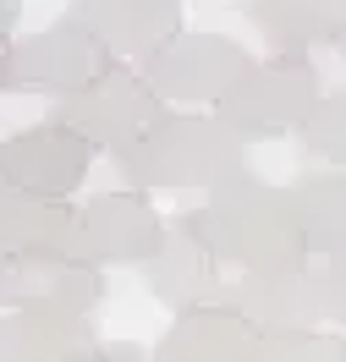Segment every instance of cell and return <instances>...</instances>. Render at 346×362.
I'll return each mask as SVG.
<instances>
[{"instance_id": "1", "label": "cell", "mask_w": 346, "mask_h": 362, "mask_svg": "<svg viewBox=\"0 0 346 362\" xmlns=\"http://www.w3.org/2000/svg\"><path fill=\"white\" fill-rule=\"evenodd\" d=\"M248 170V143L214 110H165L149 132L115 154L127 192H214L220 181Z\"/></svg>"}, {"instance_id": "2", "label": "cell", "mask_w": 346, "mask_h": 362, "mask_svg": "<svg viewBox=\"0 0 346 362\" xmlns=\"http://www.w3.org/2000/svg\"><path fill=\"white\" fill-rule=\"evenodd\" d=\"M182 220L192 226V236L236 274L280 269V264L308 258V252H302V236H297V220H292L286 187L264 181L253 165H248L242 176L220 181L214 192H204V204L187 209Z\"/></svg>"}, {"instance_id": "3", "label": "cell", "mask_w": 346, "mask_h": 362, "mask_svg": "<svg viewBox=\"0 0 346 362\" xmlns=\"http://www.w3.org/2000/svg\"><path fill=\"white\" fill-rule=\"evenodd\" d=\"M324 77L313 55H253L248 71L220 93L214 115L226 121L242 143H270V137H297L308 110L319 105Z\"/></svg>"}, {"instance_id": "4", "label": "cell", "mask_w": 346, "mask_h": 362, "mask_svg": "<svg viewBox=\"0 0 346 362\" xmlns=\"http://www.w3.org/2000/svg\"><path fill=\"white\" fill-rule=\"evenodd\" d=\"M160 115H165L160 93L149 88L138 77V66H127V61H110L93 83H83L77 93L50 105V121H61L67 132H77L88 143L93 154H110V159L127 154Z\"/></svg>"}, {"instance_id": "5", "label": "cell", "mask_w": 346, "mask_h": 362, "mask_svg": "<svg viewBox=\"0 0 346 362\" xmlns=\"http://www.w3.org/2000/svg\"><path fill=\"white\" fill-rule=\"evenodd\" d=\"M110 66V49L93 39L88 28H77L71 17L50 28H33L23 39L6 45V93H39V99H67L83 83H93Z\"/></svg>"}, {"instance_id": "6", "label": "cell", "mask_w": 346, "mask_h": 362, "mask_svg": "<svg viewBox=\"0 0 346 362\" xmlns=\"http://www.w3.org/2000/svg\"><path fill=\"white\" fill-rule=\"evenodd\" d=\"M248 49L231 33H176L160 49H149L138 66V77L160 93V105H220V93L248 71Z\"/></svg>"}, {"instance_id": "7", "label": "cell", "mask_w": 346, "mask_h": 362, "mask_svg": "<svg viewBox=\"0 0 346 362\" xmlns=\"http://www.w3.org/2000/svg\"><path fill=\"white\" fill-rule=\"evenodd\" d=\"M88 170H93V148L50 115L23 127V132L0 137V181L6 187L71 204V192L88 181Z\"/></svg>"}, {"instance_id": "8", "label": "cell", "mask_w": 346, "mask_h": 362, "mask_svg": "<svg viewBox=\"0 0 346 362\" xmlns=\"http://www.w3.org/2000/svg\"><path fill=\"white\" fill-rule=\"evenodd\" d=\"M160 236H165L160 209L143 192L115 187V192H93L88 204H77V242H71V252L88 258L93 269H105V264H132L138 269L143 258L160 247Z\"/></svg>"}, {"instance_id": "9", "label": "cell", "mask_w": 346, "mask_h": 362, "mask_svg": "<svg viewBox=\"0 0 346 362\" xmlns=\"http://www.w3.org/2000/svg\"><path fill=\"white\" fill-rule=\"evenodd\" d=\"M105 269H93L77 252H11L0 258V302L11 308H55V313H88L105 302Z\"/></svg>"}, {"instance_id": "10", "label": "cell", "mask_w": 346, "mask_h": 362, "mask_svg": "<svg viewBox=\"0 0 346 362\" xmlns=\"http://www.w3.org/2000/svg\"><path fill=\"white\" fill-rule=\"evenodd\" d=\"M138 274H143V291L154 296L160 308H171V313L226 302V291H231V280H226L231 269L204 247V242H198V236H192V226H187L182 214L165 220L160 247L138 264Z\"/></svg>"}, {"instance_id": "11", "label": "cell", "mask_w": 346, "mask_h": 362, "mask_svg": "<svg viewBox=\"0 0 346 362\" xmlns=\"http://www.w3.org/2000/svg\"><path fill=\"white\" fill-rule=\"evenodd\" d=\"M226 302L248 318L253 335H286V329H319V296H313V264H280L231 280Z\"/></svg>"}, {"instance_id": "12", "label": "cell", "mask_w": 346, "mask_h": 362, "mask_svg": "<svg viewBox=\"0 0 346 362\" xmlns=\"http://www.w3.org/2000/svg\"><path fill=\"white\" fill-rule=\"evenodd\" d=\"M77 28H88L99 45L110 49V61H143L149 49L182 33L187 6L182 0H71L67 11Z\"/></svg>"}, {"instance_id": "13", "label": "cell", "mask_w": 346, "mask_h": 362, "mask_svg": "<svg viewBox=\"0 0 346 362\" xmlns=\"http://www.w3.org/2000/svg\"><path fill=\"white\" fill-rule=\"evenodd\" d=\"M105 340L88 313L11 308L0 318V362H88Z\"/></svg>"}, {"instance_id": "14", "label": "cell", "mask_w": 346, "mask_h": 362, "mask_svg": "<svg viewBox=\"0 0 346 362\" xmlns=\"http://www.w3.org/2000/svg\"><path fill=\"white\" fill-rule=\"evenodd\" d=\"M253 329L231 302H209V308H187L171 313L154 362H253Z\"/></svg>"}, {"instance_id": "15", "label": "cell", "mask_w": 346, "mask_h": 362, "mask_svg": "<svg viewBox=\"0 0 346 362\" xmlns=\"http://www.w3.org/2000/svg\"><path fill=\"white\" fill-rule=\"evenodd\" d=\"M77 242V204L39 198L0 181V258L11 252H71Z\"/></svg>"}, {"instance_id": "16", "label": "cell", "mask_w": 346, "mask_h": 362, "mask_svg": "<svg viewBox=\"0 0 346 362\" xmlns=\"http://www.w3.org/2000/svg\"><path fill=\"white\" fill-rule=\"evenodd\" d=\"M286 198H292V220H297V236H302L308 258L346 252V170L308 165L302 176H292Z\"/></svg>"}, {"instance_id": "17", "label": "cell", "mask_w": 346, "mask_h": 362, "mask_svg": "<svg viewBox=\"0 0 346 362\" xmlns=\"http://www.w3.org/2000/svg\"><path fill=\"white\" fill-rule=\"evenodd\" d=\"M253 28L275 55H313L324 45H341L346 0H258Z\"/></svg>"}, {"instance_id": "18", "label": "cell", "mask_w": 346, "mask_h": 362, "mask_svg": "<svg viewBox=\"0 0 346 362\" xmlns=\"http://www.w3.org/2000/svg\"><path fill=\"white\" fill-rule=\"evenodd\" d=\"M297 143H302V154H308V159L346 170V83L319 93V105H313L308 121L297 127Z\"/></svg>"}, {"instance_id": "19", "label": "cell", "mask_w": 346, "mask_h": 362, "mask_svg": "<svg viewBox=\"0 0 346 362\" xmlns=\"http://www.w3.org/2000/svg\"><path fill=\"white\" fill-rule=\"evenodd\" d=\"M253 362H346V335L335 329H286V335H258Z\"/></svg>"}, {"instance_id": "20", "label": "cell", "mask_w": 346, "mask_h": 362, "mask_svg": "<svg viewBox=\"0 0 346 362\" xmlns=\"http://www.w3.org/2000/svg\"><path fill=\"white\" fill-rule=\"evenodd\" d=\"M308 264H313L319 324H335V335H346V252H330V258H308Z\"/></svg>"}, {"instance_id": "21", "label": "cell", "mask_w": 346, "mask_h": 362, "mask_svg": "<svg viewBox=\"0 0 346 362\" xmlns=\"http://www.w3.org/2000/svg\"><path fill=\"white\" fill-rule=\"evenodd\" d=\"M88 362H154V351L138 346V340H110V346H99Z\"/></svg>"}, {"instance_id": "22", "label": "cell", "mask_w": 346, "mask_h": 362, "mask_svg": "<svg viewBox=\"0 0 346 362\" xmlns=\"http://www.w3.org/2000/svg\"><path fill=\"white\" fill-rule=\"evenodd\" d=\"M17 23H23V0H0V45H11Z\"/></svg>"}, {"instance_id": "23", "label": "cell", "mask_w": 346, "mask_h": 362, "mask_svg": "<svg viewBox=\"0 0 346 362\" xmlns=\"http://www.w3.org/2000/svg\"><path fill=\"white\" fill-rule=\"evenodd\" d=\"M0 77H6V45H0ZM0 93H6V83H0Z\"/></svg>"}, {"instance_id": "24", "label": "cell", "mask_w": 346, "mask_h": 362, "mask_svg": "<svg viewBox=\"0 0 346 362\" xmlns=\"http://www.w3.org/2000/svg\"><path fill=\"white\" fill-rule=\"evenodd\" d=\"M335 49H341V61H346V33H341V45H335Z\"/></svg>"}, {"instance_id": "25", "label": "cell", "mask_w": 346, "mask_h": 362, "mask_svg": "<svg viewBox=\"0 0 346 362\" xmlns=\"http://www.w3.org/2000/svg\"><path fill=\"white\" fill-rule=\"evenodd\" d=\"M236 6H258V0H236Z\"/></svg>"}]
</instances>
